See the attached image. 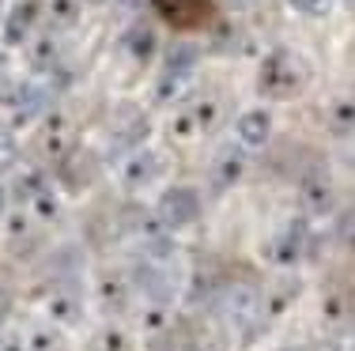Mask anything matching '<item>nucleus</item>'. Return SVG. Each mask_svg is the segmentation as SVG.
I'll return each instance as SVG.
<instances>
[{"label": "nucleus", "mask_w": 355, "mask_h": 351, "mask_svg": "<svg viewBox=\"0 0 355 351\" xmlns=\"http://www.w3.org/2000/svg\"><path fill=\"white\" fill-rule=\"evenodd\" d=\"M87 12V0H46V27L49 30H72L80 15Z\"/></svg>", "instance_id": "23"}, {"label": "nucleus", "mask_w": 355, "mask_h": 351, "mask_svg": "<svg viewBox=\"0 0 355 351\" xmlns=\"http://www.w3.org/2000/svg\"><path fill=\"white\" fill-rule=\"evenodd\" d=\"M253 83H257V95L265 102H295L310 91L314 83V64L302 49L295 46H268L265 53L257 57V72H253Z\"/></svg>", "instance_id": "1"}, {"label": "nucleus", "mask_w": 355, "mask_h": 351, "mask_svg": "<svg viewBox=\"0 0 355 351\" xmlns=\"http://www.w3.org/2000/svg\"><path fill=\"white\" fill-rule=\"evenodd\" d=\"M83 310H87V298H83V287L72 280H61L46 298V317L57 329H76L83 321Z\"/></svg>", "instance_id": "14"}, {"label": "nucleus", "mask_w": 355, "mask_h": 351, "mask_svg": "<svg viewBox=\"0 0 355 351\" xmlns=\"http://www.w3.org/2000/svg\"><path fill=\"white\" fill-rule=\"evenodd\" d=\"M148 136H151V117L144 106L137 102H125L121 110L114 114V121H110V136H106V152L110 155H129V152H137V147L148 144Z\"/></svg>", "instance_id": "7"}, {"label": "nucleus", "mask_w": 355, "mask_h": 351, "mask_svg": "<svg viewBox=\"0 0 355 351\" xmlns=\"http://www.w3.org/2000/svg\"><path fill=\"white\" fill-rule=\"evenodd\" d=\"M76 147V125L69 121V114H42L35 121V152L49 163L69 159Z\"/></svg>", "instance_id": "12"}, {"label": "nucleus", "mask_w": 355, "mask_h": 351, "mask_svg": "<svg viewBox=\"0 0 355 351\" xmlns=\"http://www.w3.org/2000/svg\"><path fill=\"white\" fill-rule=\"evenodd\" d=\"M132 295H137V291H132V276H125L117 269H103L95 276V298L106 314H121Z\"/></svg>", "instance_id": "16"}, {"label": "nucleus", "mask_w": 355, "mask_h": 351, "mask_svg": "<svg viewBox=\"0 0 355 351\" xmlns=\"http://www.w3.org/2000/svg\"><path fill=\"white\" fill-rule=\"evenodd\" d=\"M159 15H163L166 23H178L182 30H200V27L212 23V4H208V0H174V12L163 8Z\"/></svg>", "instance_id": "19"}, {"label": "nucleus", "mask_w": 355, "mask_h": 351, "mask_svg": "<svg viewBox=\"0 0 355 351\" xmlns=\"http://www.w3.org/2000/svg\"><path fill=\"white\" fill-rule=\"evenodd\" d=\"M4 8H8V0H0V15H4Z\"/></svg>", "instance_id": "34"}, {"label": "nucleus", "mask_w": 355, "mask_h": 351, "mask_svg": "<svg viewBox=\"0 0 355 351\" xmlns=\"http://www.w3.org/2000/svg\"><path fill=\"white\" fill-rule=\"evenodd\" d=\"M325 129H329V136H336V140H352L355 106H352L348 95H336L333 102L325 106Z\"/></svg>", "instance_id": "20"}, {"label": "nucleus", "mask_w": 355, "mask_h": 351, "mask_svg": "<svg viewBox=\"0 0 355 351\" xmlns=\"http://www.w3.org/2000/svg\"><path fill=\"white\" fill-rule=\"evenodd\" d=\"M246 163H250L246 147H239L234 140H223L212 152V159H208V193L227 197L242 178H246Z\"/></svg>", "instance_id": "11"}, {"label": "nucleus", "mask_w": 355, "mask_h": 351, "mask_svg": "<svg viewBox=\"0 0 355 351\" xmlns=\"http://www.w3.org/2000/svg\"><path fill=\"white\" fill-rule=\"evenodd\" d=\"M91 351H132V340L125 329H117V325H103V329L95 332V340H91Z\"/></svg>", "instance_id": "25"}, {"label": "nucleus", "mask_w": 355, "mask_h": 351, "mask_svg": "<svg viewBox=\"0 0 355 351\" xmlns=\"http://www.w3.org/2000/svg\"><path fill=\"white\" fill-rule=\"evenodd\" d=\"M325 317L329 321H348V295H329L325 298Z\"/></svg>", "instance_id": "28"}, {"label": "nucleus", "mask_w": 355, "mask_h": 351, "mask_svg": "<svg viewBox=\"0 0 355 351\" xmlns=\"http://www.w3.org/2000/svg\"><path fill=\"white\" fill-rule=\"evenodd\" d=\"M19 49H23V57H27V69L35 72V76H49V72L61 69V46H57V30L38 27Z\"/></svg>", "instance_id": "15"}, {"label": "nucleus", "mask_w": 355, "mask_h": 351, "mask_svg": "<svg viewBox=\"0 0 355 351\" xmlns=\"http://www.w3.org/2000/svg\"><path fill=\"white\" fill-rule=\"evenodd\" d=\"M159 178H166V152H159V147H137V152H129L121 159V166H117V186L125 189V193H144V189H151Z\"/></svg>", "instance_id": "9"}, {"label": "nucleus", "mask_w": 355, "mask_h": 351, "mask_svg": "<svg viewBox=\"0 0 355 351\" xmlns=\"http://www.w3.org/2000/svg\"><path fill=\"white\" fill-rule=\"evenodd\" d=\"M302 351H344L336 340H318V344H310V348H302Z\"/></svg>", "instance_id": "30"}, {"label": "nucleus", "mask_w": 355, "mask_h": 351, "mask_svg": "<svg viewBox=\"0 0 355 351\" xmlns=\"http://www.w3.org/2000/svg\"><path fill=\"white\" fill-rule=\"evenodd\" d=\"M197 72H200V49L197 46H174L159 61V72H155V87H151L155 106L185 102L189 91L197 87Z\"/></svg>", "instance_id": "2"}, {"label": "nucleus", "mask_w": 355, "mask_h": 351, "mask_svg": "<svg viewBox=\"0 0 355 351\" xmlns=\"http://www.w3.org/2000/svg\"><path fill=\"white\" fill-rule=\"evenodd\" d=\"M0 325H4V306H0Z\"/></svg>", "instance_id": "35"}, {"label": "nucleus", "mask_w": 355, "mask_h": 351, "mask_svg": "<svg viewBox=\"0 0 355 351\" xmlns=\"http://www.w3.org/2000/svg\"><path fill=\"white\" fill-rule=\"evenodd\" d=\"M117 46H121V53L129 57V61L148 64V61H155V53H159V35H155V27H151V23L137 19V23H129V27L121 30Z\"/></svg>", "instance_id": "18"}, {"label": "nucleus", "mask_w": 355, "mask_h": 351, "mask_svg": "<svg viewBox=\"0 0 355 351\" xmlns=\"http://www.w3.org/2000/svg\"><path fill=\"white\" fill-rule=\"evenodd\" d=\"M223 310L239 329L257 325L261 321V287H253V283H234L223 298Z\"/></svg>", "instance_id": "17"}, {"label": "nucleus", "mask_w": 355, "mask_h": 351, "mask_svg": "<svg viewBox=\"0 0 355 351\" xmlns=\"http://www.w3.org/2000/svg\"><path fill=\"white\" fill-rule=\"evenodd\" d=\"M227 117V106H223V95H189L185 102H178V110L166 125L174 140H205L208 132L219 129V121Z\"/></svg>", "instance_id": "3"}, {"label": "nucleus", "mask_w": 355, "mask_h": 351, "mask_svg": "<svg viewBox=\"0 0 355 351\" xmlns=\"http://www.w3.org/2000/svg\"><path fill=\"white\" fill-rule=\"evenodd\" d=\"M299 280H280L272 291H261V317H280V314H287L291 310V303L299 298Z\"/></svg>", "instance_id": "22"}, {"label": "nucleus", "mask_w": 355, "mask_h": 351, "mask_svg": "<svg viewBox=\"0 0 355 351\" xmlns=\"http://www.w3.org/2000/svg\"><path fill=\"white\" fill-rule=\"evenodd\" d=\"M53 186V178H49L46 170H42V166H31V170H23V174H15V181L12 186H8V197L15 200V204H27V200H35L42 189H49Z\"/></svg>", "instance_id": "21"}, {"label": "nucleus", "mask_w": 355, "mask_h": 351, "mask_svg": "<svg viewBox=\"0 0 355 351\" xmlns=\"http://www.w3.org/2000/svg\"><path fill=\"white\" fill-rule=\"evenodd\" d=\"M38 27H46V0H8L0 15V46L19 49Z\"/></svg>", "instance_id": "10"}, {"label": "nucleus", "mask_w": 355, "mask_h": 351, "mask_svg": "<svg viewBox=\"0 0 355 351\" xmlns=\"http://www.w3.org/2000/svg\"><path fill=\"white\" fill-rule=\"evenodd\" d=\"M200 212H205V197H200L197 186H185V181L182 186L163 189V197L155 200V219L174 234L193 227V223L200 219Z\"/></svg>", "instance_id": "8"}, {"label": "nucleus", "mask_w": 355, "mask_h": 351, "mask_svg": "<svg viewBox=\"0 0 355 351\" xmlns=\"http://www.w3.org/2000/svg\"><path fill=\"white\" fill-rule=\"evenodd\" d=\"M19 159H23V147H19V140H15V132L0 125V174L15 170Z\"/></svg>", "instance_id": "26"}, {"label": "nucleus", "mask_w": 355, "mask_h": 351, "mask_svg": "<svg viewBox=\"0 0 355 351\" xmlns=\"http://www.w3.org/2000/svg\"><path fill=\"white\" fill-rule=\"evenodd\" d=\"M295 200H299L306 219H325L336 212V181L329 166H306L295 181Z\"/></svg>", "instance_id": "6"}, {"label": "nucleus", "mask_w": 355, "mask_h": 351, "mask_svg": "<svg viewBox=\"0 0 355 351\" xmlns=\"http://www.w3.org/2000/svg\"><path fill=\"white\" fill-rule=\"evenodd\" d=\"M8 208H12V197H8V186L0 181V219L8 215Z\"/></svg>", "instance_id": "31"}, {"label": "nucleus", "mask_w": 355, "mask_h": 351, "mask_svg": "<svg viewBox=\"0 0 355 351\" xmlns=\"http://www.w3.org/2000/svg\"><path fill=\"white\" fill-rule=\"evenodd\" d=\"M291 8L306 19H325L329 12L336 8V0H291Z\"/></svg>", "instance_id": "27"}, {"label": "nucleus", "mask_w": 355, "mask_h": 351, "mask_svg": "<svg viewBox=\"0 0 355 351\" xmlns=\"http://www.w3.org/2000/svg\"><path fill=\"white\" fill-rule=\"evenodd\" d=\"M61 332L57 325H31L27 332H23V344H27V351H57L61 348Z\"/></svg>", "instance_id": "24"}, {"label": "nucleus", "mask_w": 355, "mask_h": 351, "mask_svg": "<svg viewBox=\"0 0 355 351\" xmlns=\"http://www.w3.org/2000/svg\"><path fill=\"white\" fill-rule=\"evenodd\" d=\"M272 132H276L272 106H246V110L234 117V136L231 140L253 155V152H265L268 140H272Z\"/></svg>", "instance_id": "13"}, {"label": "nucleus", "mask_w": 355, "mask_h": 351, "mask_svg": "<svg viewBox=\"0 0 355 351\" xmlns=\"http://www.w3.org/2000/svg\"><path fill=\"white\" fill-rule=\"evenodd\" d=\"M0 80H8V49L0 46Z\"/></svg>", "instance_id": "32"}, {"label": "nucleus", "mask_w": 355, "mask_h": 351, "mask_svg": "<svg viewBox=\"0 0 355 351\" xmlns=\"http://www.w3.org/2000/svg\"><path fill=\"white\" fill-rule=\"evenodd\" d=\"M46 110H49V91L35 80L4 83V91H0V117H4V129L12 132L35 125Z\"/></svg>", "instance_id": "5"}, {"label": "nucleus", "mask_w": 355, "mask_h": 351, "mask_svg": "<svg viewBox=\"0 0 355 351\" xmlns=\"http://www.w3.org/2000/svg\"><path fill=\"white\" fill-rule=\"evenodd\" d=\"M151 351H178V348H171L163 336H155V344H151Z\"/></svg>", "instance_id": "33"}, {"label": "nucleus", "mask_w": 355, "mask_h": 351, "mask_svg": "<svg viewBox=\"0 0 355 351\" xmlns=\"http://www.w3.org/2000/svg\"><path fill=\"white\" fill-rule=\"evenodd\" d=\"M310 242H314L310 238V219L306 215H291V219H284L280 227L261 242V257H265L272 269L291 272V269H299V264L306 261Z\"/></svg>", "instance_id": "4"}, {"label": "nucleus", "mask_w": 355, "mask_h": 351, "mask_svg": "<svg viewBox=\"0 0 355 351\" xmlns=\"http://www.w3.org/2000/svg\"><path fill=\"white\" fill-rule=\"evenodd\" d=\"M0 351H27V344H23V332L0 329Z\"/></svg>", "instance_id": "29"}]
</instances>
